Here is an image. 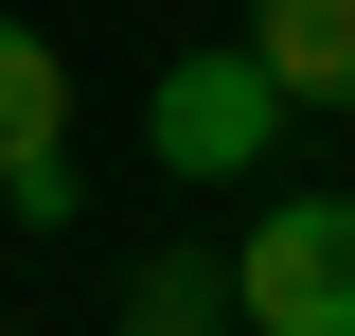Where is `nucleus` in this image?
Segmentation results:
<instances>
[{"label":"nucleus","mask_w":355,"mask_h":336,"mask_svg":"<svg viewBox=\"0 0 355 336\" xmlns=\"http://www.w3.org/2000/svg\"><path fill=\"white\" fill-rule=\"evenodd\" d=\"M231 319L249 336H355V195H266L231 248Z\"/></svg>","instance_id":"1"},{"label":"nucleus","mask_w":355,"mask_h":336,"mask_svg":"<svg viewBox=\"0 0 355 336\" xmlns=\"http://www.w3.org/2000/svg\"><path fill=\"white\" fill-rule=\"evenodd\" d=\"M142 142H160V177H249L266 142H284V88H266V53H249V36L178 53V71L142 88Z\"/></svg>","instance_id":"2"},{"label":"nucleus","mask_w":355,"mask_h":336,"mask_svg":"<svg viewBox=\"0 0 355 336\" xmlns=\"http://www.w3.org/2000/svg\"><path fill=\"white\" fill-rule=\"evenodd\" d=\"M249 53L284 106H355V0H249Z\"/></svg>","instance_id":"3"},{"label":"nucleus","mask_w":355,"mask_h":336,"mask_svg":"<svg viewBox=\"0 0 355 336\" xmlns=\"http://www.w3.org/2000/svg\"><path fill=\"white\" fill-rule=\"evenodd\" d=\"M36 142H71V53L36 18H0V160H36Z\"/></svg>","instance_id":"4"},{"label":"nucleus","mask_w":355,"mask_h":336,"mask_svg":"<svg viewBox=\"0 0 355 336\" xmlns=\"http://www.w3.org/2000/svg\"><path fill=\"white\" fill-rule=\"evenodd\" d=\"M142 319H178V336H231V265H214V248H160V265H142Z\"/></svg>","instance_id":"5"},{"label":"nucleus","mask_w":355,"mask_h":336,"mask_svg":"<svg viewBox=\"0 0 355 336\" xmlns=\"http://www.w3.org/2000/svg\"><path fill=\"white\" fill-rule=\"evenodd\" d=\"M0 212H18V230H71V142H36V160H0Z\"/></svg>","instance_id":"6"},{"label":"nucleus","mask_w":355,"mask_h":336,"mask_svg":"<svg viewBox=\"0 0 355 336\" xmlns=\"http://www.w3.org/2000/svg\"><path fill=\"white\" fill-rule=\"evenodd\" d=\"M125 336H178V319H125Z\"/></svg>","instance_id":"7"}]
</instances>
